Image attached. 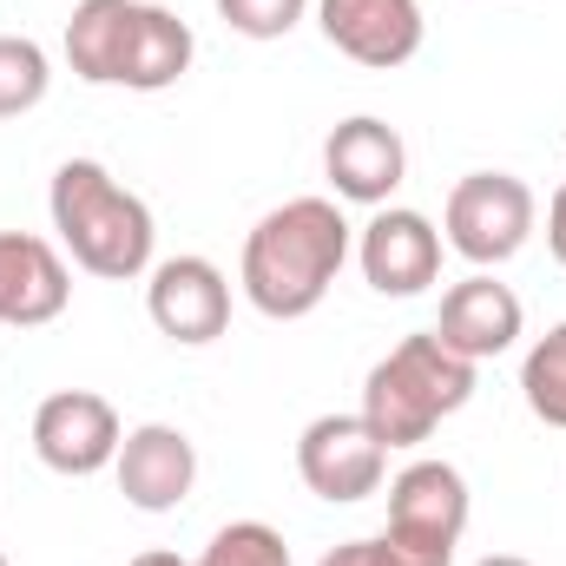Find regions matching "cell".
Returning a JSON list of instances; mask_svg holds the SVG:
<instances>
[{
  "instance_id": "d6986e66",
  "label": "cell",
  "mask_w": 566,
  "mask_h": 566,
  "mask_svg": "<svg viewBox=\"0 0 566 566\" xmlns=\"http://www.w3.org/2000/svg\"><path fill=\"white\" fill-rule=\"evenodd\" d=\"M316 0H218V20L244 40H283L310 20Z\"/></svg>"
},
{
  "instance_id": "6da1fadb",
  "label": "cell",
  "mask_w": 566,
  "mask_h": 566,
  "mask_svg": "<svg viewBox=\"0 0 566 566\" xmlns=\"http://www.w3.org/2000/svg\"><path fill=\"white\" fill-rule=\"evenodd\" d=\"M349 258H356V231L336 198H283L244 238L238 290L258 316L303 323L310 310H323V296L336 290Z\"/></svg>"
},
{
  "instance_id": "4fadbf2b",
  "label": "cell",
  "mask_w": 566,
  "mask_h": 566,
  "mask_svg": "<svg viewBox=\"0 0 566 566\" xmlns=\"http://www.w3.org/2000/svg\"><path fill=\"white\" fill-rule=\"evenodd\" d=\"M73 303V264L40 231H0V329H46Z\"/></svg>"
},
{
  "instance_id": "2e32d148",
  "label": "cell",
  "mask_w": 566,
  "mask_h": 566,
  "mask_svg": "<svg viewBox=\"0 0 566 566\" xmlns=\"http://www.w3.org/2000/svg\"><path fill=\"white\" fill-rule=\"evenodd\" d=\"M53 93V60L27 33H0V119H27Z\"/></svg>"
},
{
  "instance_id": "9a60e30c",
  "label": "cell",
  "mask_w": 566,
  "mask_h": 566,
  "mask_svg": "<svg viewBox=\"0 0 566 566\" xmlns=\"http://www.w3.org/2000/svg\"><path fill=\"white\" fill-rule=\"evenodd\" d=\"M521 329H527V310H521V296L494 277V271H468L461 283L441 290L434 336H441L454 356L494 363V356H507V349L521 343Z\"/></svg>"
},
{
  "instance_id": "5bb4252c",
  "label": "cell",
  "mask_w": 566,
  "mask_h": 566,
  "mask_svg": "<svg viewBox=\"0 0 566 566\" xmlns=\"http://www.w3.org/2000/svg\"><path fill=\"white\" fill-rule=\"evenodd\" d=\"M113 481H119L126 507H139V514H171V507H185L191 488H198V448H191L185 428L139 422V428H126V441H119Z\"/></svg>"
},
{
  "instance_id": "3957f363",
  "label": "cell",
  "mask_w": 566,
  "mask_h": 566,
  "mask_svg": "<svg viewBox=\"0 0 566 566\" xmlns=\"http://www.w3.org/2000/svg\"><path fill=\"white\" fill-rule=\"evenodd\" d=\"M46 218H53V238H60L66 264L99 283H133L158 258L151 205H145L139 191H126L99 158H66L53 171Z\"/></svg>"
},
{
  "instance_id": "9c48e42d",
  "label": "cell",
  "mask_w": 566,
  "mask_h": 566,
  "mask_svg": "<svg viewBox=\"0 0 566 566\" xmlns=\"http://www.w3.org/2000/svg\"><path fill=\"white\" fill-rule=\"evenodd\" d=\"M323 178H329L336 205H369V211H382V205L402 191V178H409V145H402V133H396L389 119L349 113V119H336L329 139H323Z\"/></svg>"
},
{
  "instance_id": "52a82bcc",
  "label": "cell",
  "mask_w": 566,
  "mask_h": 566,
  "mask_svg": "<svg viewBox=\"0 0 566 566\" xmlns=\"http://www.w3.org/2000/svg\"><path fill=\"white\" fill-rule=\"evenodd\" d=\"M145 316H151V329L165 343L205 349V343H218L231 329V277L198 251L165 258V264L145 271Z\"/></svg>"
},
{
  "instance_id": "44dd1931",
  "label": "cell",
  "mask_w": 566,
  "mask_h": 566,
  "mask_svg": "<svg viewBox=\"0 0 566 566\" xmlns=\"http://www.w3.org/2000/svg\"><path fill=\"white\" fill-rule=\"evenodd\" d=\"M316 566H376V547L369 541H343V547H329Z\"/></svg>"
},
{
  "instance_id": "5b68a950",
  "label": "cell",
  "mask_w": 566,
  "mask_h": 566,
  "mask_svg": "<svg viewBox=\"0 0 566 566\" xmlns=\"http://www.w3.org/2000/svg\"><path fill=\"white\" fill-rule=\"evenodd\" d=\"M534 224H541V198L514 171H468V178H454V191L441 205V244L454 258H468L474 271H501L507 258H521Z\"/></svg>"
},
{
  "instance_id": "ba28073f",
  "label": "cell",
  "mask_w": 566,
  "mask_h": 566,
  "mask_svg": "<svg viewBox=\"0 0 566 566\" xmlns=\"http://www.w3.org/2000/svg\"><path fill=\"white\" fill-rule=\"evenodd\" d=\"M119 441H126V422L99 389H53L33 409V454L66 481L106 474L119 461Z\"/></svg>"
},
{
  "instance_id": "e0dca14e",
  "label": "cell",
  "mask_w": 566,
  "mask_h": 566,
  "mask_svg": "<svg viewBox=\"0 0 566 566\" xmlns=\"http://www.w3.org/2000/svg\"><path fill=\"white\" fill-rule=\"evenodd\" d=\"M521 396L534 409V422L566 434V323H554L527 356H521Z\"/></svg>"
},
{
  "instance_id": "cb8c5ba5",
  "label": "cell",
  "mask_w": 566,
  "mask_h": 566,
  "mask_svg": "<svg viewBox=\"0 0 566 566\" xmlns=\"http://www.w3.org/2000/svg\"><path fill=\"white\" fill-rule=\"evenodd\" d=\"M0 566H7V554H0Z\"/></svg>"
},
{
  "instance_id": "8fae6325",
  "label": "cell",
  "mask_w": 566,
  "mask_h": 566,
  "mask_svg": "<svg viewBox=\"0 0 566 566\" xmlns=\"http://www.w3.org/2000/svg\"><path fill=\"white\" fill-rule=\"evenodd\" d=\"M356 271L376 296H422L441 277V231L409 205H382L363 231H356Z\"/></svg>"
},
{
  "instance_id": "7c38bea8",
  "label": "cell",
  "mask_w": 566,
  "mask_h": 566,
  "mask_svg": "<svg viewBox=\"0 0 566 566\" xmlns=\"http://www.w3.org/2000/svg\"><path fill=\"white\" fill-rule=\"evenodd\" d=\"M468 474L454 461H409L396 481H389V527L396 541H416V547H434V554H454L461 534H468Z\"/></svg>"
},
{
  "instance_id": "277c9868",
  "label": "cell",
  "mask_w": 566,
  "mask_h": 566,
  "mask_svg": "<svg viewBox=\"0 0 566 566\" xmlns=\"http://www.w3.org/2000/svg\"><path fill=\"white\" fill-rule=\"evenodd\" d=\"M474 382H481V363L454 356L434 329L422 336H402L369 376H363V422L376 428V441L396 454V448H422L448 416H461L474 402Z\"/></svg>"
},
{
  "instance_id": "ffe728a7",
  "label": "cell",
  "mask_w": 566,
  "mask_h": 566,
  "mask_svg": "<svg viewBox=\"0 0 566 566\" xmlns=\"http://www.w3.org/2000/svg\"><path fill=\"white\" fill-rule=\"evenodd\" d=\"M547 251H554V264H566V178L554 191V205H547Z\"/></svg>"
},
{
  "instance_id": "30bf717a",
  "label": "cell",
  "mask_w": 566,
  "mask_h": 566,
  "mask_svg": "<svg viewBox=\"0 0 566 566\" xmlns=\"http://www.w3.org/2000/svg\"><path fill=\"white\" fill-rule=\"evenodd\" d=\"M316 27L343 60H356L369 73L409 66L428 40L422 0H316Z\"/></svg>"
},
{
  "instance_id": "7402d4cb",
  "label": "cell",
  "mask_w": 566,
  "mask_h": 566,
  "mask_svg": "<svg viewBox=\"0 0 566 566\" xmlns=\"http://www.w3.org/2000/svg\"><path fill=\"white\" fill-rule=\"evenodd\" d=\"M126 566H198V560H185V554H171V547H145V554H133Z\"/></svg>"
},
{
  "instance_id": "8992f818",
  "label": "cell",
  "mask_w": 566,
  "mask_h": 566,
  "mask_svg": "<svg viewBox=\"0 0 566 566\" xmlns=\"http://www.w3.org/2000/svg\"><path fill=\"white\" fill-rule=\"evenodd\" d=\"M296 474L316 501L329 507H356L369 494H382L389 474V448L376 441V428L363 416H316L296 434Z\"/></svg>"
},
{
  "instance_id": "7a4b0ae2",
  "label": "cell",
  "mask_w": 566,
  "mask_h": 566,
  "mask_svg": "<svg viewBox=\"0 0 566 566\" xmlns=\"http://www.w3.org/2000/svg\"><path fill=\"white\" fill-rule=\"evenodd\" d=\"M60 53L73 80L119 86V93H165L191 73L198 40L191 27L158 0H80L66 13Z\"/></svg>"
},
{
  "instance_id": "603a6c76",
  "label": "cell",
  "mask_w": 566,
  "mask_h": 566,
  "mask_svg": "<svg viewBox=\"0 0 566 566\" xmlns=\"http://www.w3.org/2000/svg\"><path fill=\"white\" fill-rule=\"evenodd\" d=\"M474 566H534V560H521V554H488V560H474Z\"/></svg>"
},
{
  "instance_id": "ac0fdd59",
  "label": "cell",
  "mask_w": 566,
  "mask_h": 566,
  "mask_svg": "<svg viewBox=\"0 0 566 566\" xmlns=\"http://www.w3.org/2000/svg\"><path fill=\"white\" fill-rule=\"evenodd\" d=\"M198 566H290V541L271 521H231V527L211 534Z\"/></svg>"
}]
</instances>
